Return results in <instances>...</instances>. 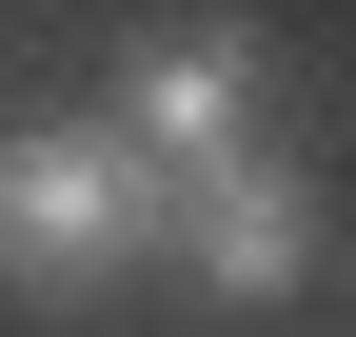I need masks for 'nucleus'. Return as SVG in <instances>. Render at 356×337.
Here are the masks:
<instances>
[{"mask_svg":"<svg viewBox=\"0 0 356 337\" xmlns=\"http://www.w3.org/2000/svg\"><path fill=\"white\" fill-rule=\"evenodd\" d=\"M178 278H198V298H297V278H317V179H297V159H218V179L178 198Z\"/></svg>","mask_w":356,"mask_h":337,"instance_id":"nucleus-3","label":"nucleus"},{"mask_svg":"<svg viewBox=\"0 0 356 337\" xmlns=\"http://www.w3.org/2000/svg\"><path fill=\"white\" fill-rule=\"evenodd\" d=\"M238 119H257V20H178V40H139V60H119V139H139L159 198H198L218 159H257Z\"/></svg>","mask_w":356,"mask_h":337,"instance_id":"nucleus-2","label":"nucleus"},{"mask_svg":"<svg viewBox=\"0 0 356 337\" xmlns=\"http://www.w3.org/2000/svg\"><path fill=\"white\" fill-rule=\"evenodd\" d=\"M159 219H178V198L139 179L119 119H40V139H0V278H20V298H99V278H139Z\"/></svg>","mask_w":356,"mask_h":337,"instance_id":"nucleus-1","label":"nucleus"}]
</instances>
